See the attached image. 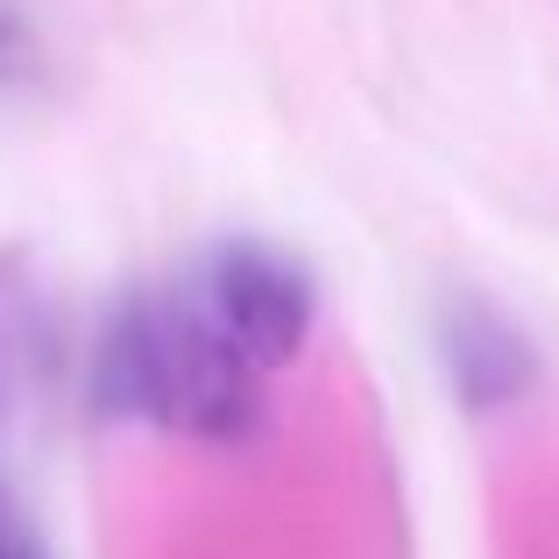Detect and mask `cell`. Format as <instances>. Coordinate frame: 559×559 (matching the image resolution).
Segmentation results:
<instances>
[{
  "instance_id": "6da1fadb",
  "label": "cell",
  "mask_w": 559,
  "mask_h": 559,
  "mask_svg": "<svg viewBox=\"0 0 559 559\" xmlns=\"http://www.w3.org/2000/svg\"><path fill=\"white\" fill-rule=\"evenodd\" d=\"M93 404L178 439L234 447L262 425V376L213 333L185 276L121 298L93 347Z\"/></svg>"
},
{
  "instance_id": "7a4b0ae2",
  "label": "cell",
  "mask_w": 559,
  "mask_h": 559,
  "mask_svg": "<svg viewBox=\"0 0 559 559\" xmlns=\"http://www.w3.org/2000/svg\"><path fill=\"white\" fill-rule=\"evenodd\" d=\"M185 284H191V298H199V312L213 319V333L262 382L284 376L290 361L305 355V341H312L319 290H312V276H305V262L284 255V248H270V241L227 234V241H213L185 270Z\"/></svg>"
},
{
  "instance_id": "3957f363",
  "label": "cell",
  "mask_w": 559,
  "mask_h": 559,
  "mask_svg": "<svg viewBox=\"0 0 559 559\" xmlns=\"http://www.w3.org/2000/svg\"><path fill=\"white\" fill-rule=\"evenodd\" d=\"M447 361H453V382H461V396L475 411L510 404V396L532 382V347L496 312H481V305H467V312L447 319Z\"/></svg>"
},
{
  "instance_id": "277c9868",
  "label": "cell",
  "mask_w": 559,
  "mask_h": 559,
  "mask_svg": "<svg viewBox=\"0 0 559 559\" xmlns=\"http://www.w3.org/2000/svg\"><path fill=\"white\" fill-rule=\"evenodd\" d=\"M0 559H36V546L22 538V524H14L8 510H0Z\"/></svg>"
},
{
  "instance_id": "5b68a950",
  "label": "cell",
  "mask_w": 559,
  "mask_h": 559,
  "mask_svg": "<svg viewBox=\"0 0 559 559\" xmlns=\"http://www.w3.org/2000/svg\"><path fill=\"white\" fill-rule=\"evenodd\" d=\"M14 57H22V36H14V22H8V14H0V71H8Z\"/></svg>"
}]
</instances>
